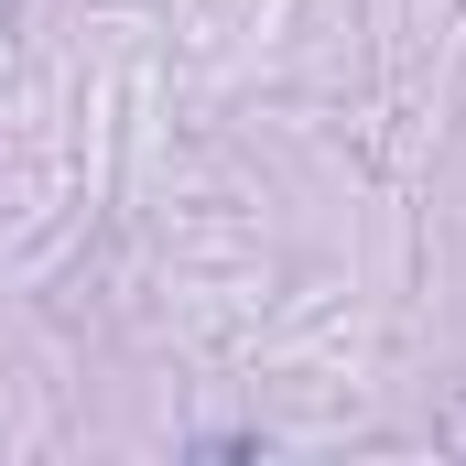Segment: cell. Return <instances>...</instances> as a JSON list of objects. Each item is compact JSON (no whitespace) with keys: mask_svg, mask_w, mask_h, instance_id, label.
<instances>
[]
</instances>
